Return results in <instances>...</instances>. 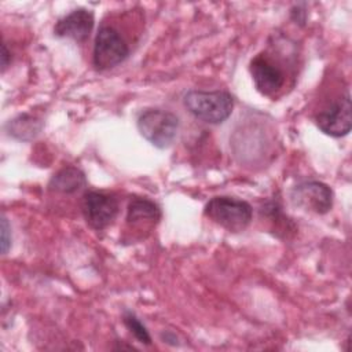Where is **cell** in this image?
<instances>
[{"label":"cell","instance_id":"cell-1","mask_svg":"<svg viewBox=\"0 0 352 352\" xmlns=\"http://www.w3.org/2000/svg\"><path fill=\"white\" fill-rule=\"evenodd\" d=\"M184 106L204 122L221 124L232 113L234 98L227 91L192 89L184 95Z\"/></svg>","mask_w":352,"mask_h":352},{"label":"cell","instance_id":"cell-2","mask_svg":"<svg viewBox=\"0 0 352 352\" xmlns=\"http://www.w3.org/2000/svg\"><path fill=\"white\" fill-rule=\"evenodd\" d=\"M138 129L150 144L157 148H166L177 135L179 118L168 110L148 109L139 116Z\"/></svg>","mask_w":352,"mask_h":352},{"label":"cell","instance_id":"cell-3","mask_svg":"<svg viewBox=\"0 0 352 352\" xmlns=\"http://www.w3.org/2000/svg\"><path fill=\"white\" fill-rule=\"evenodd\" d=\"M205 214L231 232L243 231L252 220V206L232 197H213L205 205Z\"/></svg>","mask_w":352,"mask_h":352},{"label":"cell","instance_id":"cell-4","mask_svg":"<svg viewBox=\"0 0 352 352\" xmlns=\"http://www.w3.org/2000/svg\"><path fill=\"white\" fill-rule=\"evenodd\" d=\"M129 54L128 44L121 37L120 32L113 26L103 25L99 28L95 44L92 60L98 70H107L122 63Z\"/></svg>","mask_w":352,"mask_h":352},{"label":"cell","instance_id":"cell-5","mask_svg":"<svg viewBox=\"0 0 352 352\" xmlns=\"http://www.w3.org/2000/svg\"><path fill=\"white\" fill-rule=\"evenodd\" d=\"M120 204L113 194L87 191L82 197L81 210L87 224L94 230L107 228L118 214Z\"/></svg>","mask_w":352,"mask_h":352},{"label":"cell","instance_id":"cell-6","mask_svg":"<svg viewBox=\"0 0 352 352\" xmlns=\"http://www.w3.org/2000/svg\"><path fill=\"white\" fill-rule=\"evenodd\" d=\"M290 198L297 208L316 214H324L333 206L331 188L327 184L316 180L297 184L292 190Z\"/></svg>","mask_w":352,"mask_h":352},{"label":"cell","instance_id":"cell-7","mask_svg":"<svg viewBox=\"0 0 352 352\" xmlns=\"http://www.w3.org/2000/svg\"><path fill=\"white\" fill-rule=\"evenodd\" d=\"M351 96L346 92L336 103H333L326 110H322L316 114L315 122L318 128L333 138H341L349 133L352 128V116H351Z\"/></svg>","mask_w":352,"mask_h":352},{"label":"cell","instance_id":"cell-8","mask_svg":"<svg viewBox=\"0 0 352 352\" xmlns=\"http://www.w3.org/2000/svg\"><path fill=\"white\" fill-rule=\"evenodd\" d=\"M250 73L257 91L265 96L274 95L285 84V74L282 69L264 54H260L252 59Z\"/></svg>","mask_w":352,"mask_h":352},{"label":"cell","instance_id":"cell-9","mask_svg":"<svg viewBox=\"0 0 352 352\" xmlns=\"http://www.w3.org/2000/svg\"><path fill=\"white\" fill-rule=\"evenodd\" d=\"M94 12L87 8H77L60 18L55 26L54 33L58 37L72 38L77 43H84L94 28Z\"/></svg>","mask_w":352,"mask_h":352},{"label":"cell","instance_id":"cell-10","mask_svg":"<svg viewBox=\"0 0 352 352\" xmlns=\"http://www.w3.org/2000/svg\"><path fill=\"white\" fill-rule=\"evenodd\" d=\"M161 219L160 206L148 199L136 197L128 205L126 210V224L139 231H150Z\"/></svg>","mask_w":352,"mask_h":352},{"label":"cell","instance_id":"cell-11","mask_svg":"<svg viewBox=\"0 0 352 352\" xmlns=\"http://www.w3.org/2000/svg\"><path fill=\"white\" fill-rule=\"evenodd\" d=\"M87 184L85 175L77 166H65L58 170L50 180L48 187L51 191L62 194H73Z\"/></svg>","mask_w":352,"mask_h":352},{"label":"cell","instance_id":"cell-12","mask_svg":"<svg viewBox=\"0 0 352 352\" xmlns=\"http://www.w3.org/2000/svg\"><path fill=\"white\" fill-rule=\"evenodd\" d=\"M8 133L16 139L21 140H29L34 138L40 129H41V122L28 114H22L12 121L8 122Z\"/></svg>","mask_w":352,"mask_h":352},{"label":"cell","instance_id":"cell-13","mask_svg":"<svg viewBox=\"0 0 352 352\" xmlns=\"http://www.w3.org/2000/svg\"><path fill=\"white\" fill-rule=\"evenodd\" d=\"M124 323L125 326L131 330V333L142 342V344H151V337L147 331V329L143 326V323L132 314V312H125L124 314Z\"/></svg>","mask_w":352,"mask_h":352},{"label":"cell","instance_id":"cell-14","mask_svg":"<svg viewBox=\"0 0 352 352\" xmlns=\"http://www.w3.org/2000/svg\"><path fill=\"white\" fill-rule=\"evenodd\" d=\"M11 246V227L6 216H1V253L6 254Z\"/></svg>","mask_w":352,"mask_h":352},{"label":"cell","instance_id":"cell-15","mask_svg":"<svg viewBox=\"0 0 352 352\" xmlns=\"http://www.w3.org/2000/svg\"><path fill=\"white\" fill-rule=\"evenodd\" d=\"M8 63H10V52L7 50V45L3 44L1 45V69H3V72L7 69Z\"/></svg>","mask_w":352,"mask_h":352}]
</instances>
